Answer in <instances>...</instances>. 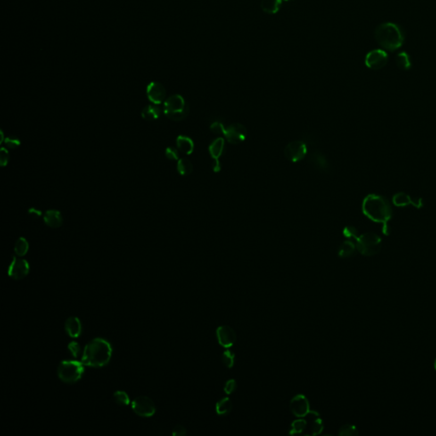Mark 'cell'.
<instances>
[{
    "label": "cell",
    "instance_id": "6da1fadb",
    "mask_svg": "<svg viewBox=\"0 0 436 436\" xmlns=\"http://www.w3.org/2000/svg\"><path fill=\"white\" fill-rule=\"evenodd\" d=\"M362 211L365 217L374 223L388 225L391 220L393 210L391 205L385 197L378 194H369L362 202Z\"/></svg>",
    "mask_w": 436,
    "mask_h": 436
},
{
    "label": "cell",
    "instance_id": "7a4b0ae2",
    "mask_svg": "<svg viewBox=\"0 0 436 436\" xmlns=\"http://www.w3.org/2000/svg\"><path fill=\"white\" fill-rule=\"evenodd\" d=\"M377 43L386 51L394 52L402 46L405 42V31L399 24L384 22L374 31Z\"/></svg>",
    "mask_w": 436,
    "mask_h": 436
},
{
    "label": "cell",
    "instance_id": "3957f363",
    "mask_svg": "<svg viewBox=\"0 0 436 436\" xmlns=\"http://www.w3.org/2000/svg\"><path fill=\"white\" fill-rule=\"evenodd\" d=\"M112 356L111 344L102 338H95L85 346L82 364L92 367H102L109 363Z\"/></svg>",
    "mask_w": 436,
    "mask_h": 436
},
{
    "label": "cell",
    "instance_id": "277c9868",
    "mask_svg": "<svg viewBox=\"0 0 436 436\" xmlns=\"http://www.w3.org/2000/svg\"><path fill=\"white\" fill-rule=\"evenodd\" d=\"M164 114L173 121H182L190 114V107L181 95H173L164 102Z\"/></svg>",
    "mask_w": 436,
    "mask_h": 436
},
{
    "label": "cell",
    "instance_id": "5b68a950",
    "mask_svg": "<svg viewBox=\"0 0 436 436\" xmlns=\"http://www.w3.org/2000/svg\"><path fill=\"white\" fill-rule=\"evenodd\" d=\"M355 241L357 250L365 257L375 256L382 248V239L376 233H363L357 237Z\"/></svg>",
    "mask_w": 436,
    "mask_h": 436
},
{
    "label": "cell",
    "instance_id": "8992f818",
    "mask_svg": "<svg viewBox=\"0 0 436 436\" xmlns=\"http://www.w3.org/2000/svg\"><path fill=\"white\" fill-rule=\"evenodd\" d=\"M84 373V365L82 362L75 360H64L58 366L59 379L66 383H75L81 379Z\"/></svg>",
    "mask_w": 436,
    "mask_h": 436
},
{
    "label": "cell",
    "instance_id": "52a82bcc",
    "mask_svg": "<svg viewBox=\"0 0 436 436\" xmlns=\"http://www.w3.org/2000/svg\"><path fill=\"white\" fill-rule=\"evenodd\" d=\"M284 154L290 162H299L308 154V147L303 141H292L285 146Z\"/></svg>",
    "mask_w": 436,
    "mask_h": 436
},
{
    "label": "cell",
    "instance_id": "ba28073f",
    "mask_svg": "<svg viewBox=\"0 0 436 436\" xmlns=\"http://www.w3.org/2000/svg\"><path fill=\"white\" fill-rule=\"evenodd\" d=\"M132 410L135 414L143 417H152L155 413V405L148 396H138L132 403Z\"/></svg>",
    "mask_w": 436,
    "mask_h": 436
},
{
    "label": "cell",
    "instance_id": "9c48e42d",
    "mask_svg": "<svg viewBox=\"0 0 436 436\" xmlns=\"http://www.w3.org/2000/svg\"><path fill=\"white\" fill-rule=\"evenodd\" d=\"M389 61L387 52L381 49H376L368 52L365 58V66L372 70H379L384 68Z\"/></svg>",
    "mask_w": 436,
    "mask_h": 436
},
{
    "label": "cell",
    "instance_id": "30bf717a",
    "mask_svg": "<svg viewBox=\"0 0 436 436\" xmlns=\"http://www.w3.org/2000/svg\"><path fill=\"white\" fill-rule=\"evenodd\" d=\"M303 429L302 434L303 435L316 436L322 433L324 428L321 417L315 412L309 411V413L303 417Z\"/></svg>",
    "mask_w": 436,
    "mask_h": 436
},
{
    "label": "cell",
    "instance_id": "8fae6325",
    "mask_svg": "<svg viewBox=\"0 0 436 436\" xmlns=\"http://www.w3.org/2000/svg\"><path fill=\"white\" fill-rule=\"evenodd\" d=\"M223 135L231 144H240L246 139L248 132L246 126L240 123H233L225 128Z\"/></svg>",
    "mask_w": 436,
    "mask_h": 436
},
{
    "label": "cell",
    "instance_id": "7c38bea8",
    "mask_svg": "<svg viewBox=\"0 0 436 436\" xmlns=\"http://www.w3.org/2000/svg\"><path fill=\"white\" fill-rule=\"evenodd\" d=\"M29 271L30 267L27 261L24 259H18L17 257H14L13 260L8 269V274L14 280L19 281L26 277L27 274H29Z\"/></svg>",
    "mask_w": 436,
    "mask_h": 436
},
{
    "label": "cell",
    "instance_id": "4fadbf2b",
    "mask_svg": "<svg viewBox=\"0 0 436 436\" xmlns=\"http://www.w3.org/2000/svg\"><path fill=\"white\" fill-rule=\"evenodd\" d=\"M147 96L153 104L159 105L166 101V89L159 82H152L147 87Z\"/></svg>",
    "mask_w": 436,
    "mask_h": 436
},
{
    "label": "cell",
    "instance_id": "5bb4252c",
    "mask_svg": "<svg viewBox=\"0 0 436 436\" xmlns=\"http://www.w3.org/2000/svg\"><path fill=\"white\" fill-rule=\"evenodd\" d=\"M217 338L221 346L224 348H230L236 341V333L233 328L222 325L217 328Z\"/></svg>",
    "mask_w": 436,
    "mask_h": 436
},
{
    "label": "cell",
    "instance_id": "9a60e30c",
    "mask_svg": "<svg viewBox=\"0 0 436 436\" xmlns=\"http://www.w3.org/2000/svg\"><path fill=\"white\" fill-rule=\"evenodd\" d=\"M393 204L397 207H406L412 205L417 209L423 207V200L421 198H412L406 193H397L393 196Z\"/></svg>",
    "mask_w": 436,
    "mask_h": 436
},
{
    "label": "cell",
    "instance_id": "2e32d148",
    "mask_svg": "<svg viewBox=\"0 0 436 436\" xmlns=\"http://www.w3.org/2000/svg\"><path fill=\"white\" fill-rule=\"evenodd\" d=\"M290 407L292 413L298 417H303L309 413V402L308 399L303 395L295 396L291 399Z\"/></svg>",
    "mask_w": 436,
    "mask_h": 436
},
{
    "label": "cell",
    "instance_id": "e0dca14e",
    "mask_svg": "<svg viewBox=\"0 0 436 436\" xmlns=\"http://www.w3.org/2000/svg\"><path fill=\"white\" fill-rule=\"evenodd\" d=\"M224 145H225L224 139L217 138L209 147V152H210L211 158L213 159V169L215 171H218L221 169L219 159L220 157L223 154Z\"/></svg>",
    "mask_w": 436,
    "mask_h": 436
},
{
    "label": "cell",
    "instance_id": "ac0fdd59",
    "mask_svg": "<svg viewBox=\"0 0 436 436\" xmlns=\"http://www.w3.org/2000/svg\"><path fill=\"white\" fill-rule=\"evenodd\" d=\"M44 222L51 228H58L63 223V217L59 210H49L44 213Z\"/></svg>",
    "mask_w": 436,
    "mask_h": 436
},
{
    "label": "cell",
    "instance_id": "d6986e66",
    "mask_svg": "<svg viewBox=\"0 0 436 436\" xmlns=\"http://www.w3.org/2000/svg\"><path fill=\"white\" fill-rule=\"evenodd\" d=\"M65 330L71 338H78L81 334L80 321L77 317H70L65 323Z\"/></svg>",
    "mask_w": 436,
    "mask_h": 436
},
{
    "label": "cell",
    "instance_id": "ffe728a7",
    "mask_svg": "<svg viewBox=\"0 0 436 436\" xmlns=\"http://www.w3.org/2000/svg\"><path fill=\"white\" fill-rule=\"evenodd\" d=\"M176 147L180 152L185 153L187 155H190L193 152L194 149V143L193 140L186 135H179L176 138Z\"/></svg>",
    "mask_w": 436,
    "mask_h": 436
},
{
    "label": "cell",
    "instance_id": "44dd1931",
    "mask_svg": "<svg viewBox=\"0 0 436 436\" xmlns=\"http://www.w3.org/2000/svg\"><path fill=\"white\" fill-rule=\"evenodd\" d=\"M309 160H310L312 165L316 167L317 169L323 171H326L329 169V163H328L325 156L322 152H319V151L312 152L311 155L309 157Z\"/></svg>",
    "mask_w": 436,
    "mask_h": 436
},
{
    "label": "cell",
    "instance_id": "7402d4cb",
    "mask_svg": "<svg viewBox=\"0 0 436 436\" xmlns=\"http://www.w3.org/2000/svg\"><path fill=\"white\" fill-rule=\"evenodd\" d=\"M356 250H357V247H356L355 243L350 240H346L344 242H342L339 247L338 255H339V257H342V258H348V257H353L356 252Z\"/></svg>",
    "mask_w": 436,
    "mask_h": 436
},
{
    "label": "cell",
    "instance_id": "603a6c76",
    "mask_svg": "<svg viewBox=\"0 0 436 436\" xmlns=\"http://www.w3.org/2000/svg\"><path fill=\"white\" fill-rule=\"evenodd\" d=\"M161 109L156 104L148 105L142 111V117L145 120H156L161 115Z\"/></svg>",
    "mask_w": 436,
    "mask_h": 436
},
{
    "label": "cell",
    "instance_id": "cb8c5ba5",
    "mask_svg": "<svg viewBox=\"0 0 436 436\" xmlns=\"http://www.w3.org/2000/svg\"><path fill=\"white\" fill-rule=\"evenodd\" d=\"M282 1L283 0H262L261 8L265 13L276 14L281 9Z\"/></svg>",
    "mask_w": 436,
    "mask_h": 436
},
{
    "label": "cell",
    "instance_id": "d4e9b609",
    "mask_svg": "<svg viewBox=\"0 0 436 436\" xmlns=\"http://www.w3.org/2000/svg\"><path fill=\"white\" fill-rule=\"evenodd\" d=\"M396 64L401 70H410L412 68V60L406 51H401L396 57Z\"/></svg>",
    "mask_w": 436,
    "mask_h": 436
},
{
    "label": "cell",
    "instance_id": "484cf974",
    "mask_svg": "<svg viewBox=\"0 0 436 436\" xmlns=\"http://www.w3.org/2000/svg\"><path fill=\"white\" fill-rule=\"evenodd\" d=\"M176 170L181 176H190V174L193 172V164L191 163L190 159H185V158L178 159L177 165H176Z\"/></svg>",
    "mask_w": 436,
    "mask_h": 436
},
{
    "label": "cell",
    "instance_id": "4316f807",
    "mask_svg": "<svg viewBox=\"0 0 436 436\" xmlns=\"http://www.w3.org/2000/svg\"><path fill=\"white\" fill-rule=\"evenodd\" d=\"M232 408H233V404L228 397L220 399L216 405V411L220 416L227 415L232 411Z\"/></svg>",
    "mask_w": 436,
    "mask_h": 436
},
{
    "label": "cell",
    "instance_id": "83f0119b",
    "mask_svg": "<svg viewBox=\"0 0 436 436\" xmlns=\"http://www.w3.org/2000/svg\"><path fill=\"white\" fill-rule=\"evenodd\" d=\"M28 249H29V244L23 237H20L17 240V242L15 244V247H14L15 253L17 254L18 257L25 256L27 253Z\"/></svg>",
    "mask_w": 436,
    "mask_h": 436
},
{
    "label": "cell",
    "instance_id": "f1b7e54d",
    "mask_svg": "<svg viewBox=\"0 0 436 436\" xmlns=\"http://www.w3.org/2000/svg\"><path fill=\"white\" fill-rule=\"evenodd\" d=\"M338 435L340 436H357L359 430L355 425L344 424L338 430Z\"/></svg>",
    "mask_w": 436,
    "mask_h": 436
},
{
    "label": "cell",
    "instance_id": "f546056e",
    "mask_svg": "<svg viewBox=\"0 0 436 436\" xmlns=\"http://www.w3.org/2000/svg\"><path fill=\"white\" fill-rule=\"evenodd\" d=\"M222 360L224 365L227 368H232L235 363V355L231 350H226L223 354Z\"/></svg>",
    "mask_w": 436,
    "mask_h": 436
},
{
    "label": "cell",
    "instance_id": "4dcf8cb0",
    "mask_svg": "<svg viewBox=\"0 0 436 436\" xmlns=\"http://www.w3.org/2000/svg\"><path fill=\"white\" fill-rule=\"evenodd\" d=\"M115 401L118 403V405L121 406H127L130 404V398L127 396V394L123 391H117L114 393Z\"/></svg>",
    "mask_w": 436,
    "mask_h": 436
},
{
    "label": "cell",
    "instance_id": "1f68e13d",
    "mask_svg": "<svg viewBox=\"0 0 436 436\" xmlns=\"http://www.w3.org/2000/svg\"><path fill=\"white\" fill-rule=\"evenodd\" d=\"M4 143L7 146V148L10 149H16L19 148L20 146V139L17 138L16 136H9L4 139Z\"/></svg>",
    "mask_w": 436,
    "mask_h": 436
},
{
    "label": "cell",
    "instance_id": "d6a6232c",
    "mask_svg": "<svg viewBox=\"0 0 436 436\" xmlns=\"http://www.w3.org/2000/svg\"><path fill=\"white\" fill-rule=\"evenodd\" d=\"M166 156L170 160H178L179 159V150L172 147H169L166 149Z\"/></svg>",
    "mask_w": 436,
    "mask_h": 436
},
{
    "label": "cell",
    "instance_id": "836d02e7",
    "mask_svg": "<svg viewBox=\"0 0 436 436\" xmlns=\"http://www.w3.org/2000/svg\"><path fill=\"white\" fill-rule=\"evenodd\" d=\"M343 235L348 239H354L355 240L359 236L358 231L354 227H346L343 229Z\"/></svg>",
    "mask_w": 436,
    "mask_h": 436
},
{
    "label": "cell",
    "instance_id": "e575fe53",
    "mask_svg": "<svg viewBox=\"0 0 436 436\" xmlns=\"http://www.w3.org/2000/svg\"><path fill=\"white\" fill-rule=\"evenodd\" d=\"M9 160H10L9 151L5 148H2L1 152H0V164H1V166L2 167L6 166L8 165V163H9Z\"/></svg>",
    "mask_w": 436,
    "mask_h": 436
},
{
    "label": "cell",
    "instance_id": "d590c367",
    "mask_svg": "<svg viewBox=\"0 0 436 436\" xmlns=\"http://www.w3.org/2000/svg\"><path fill=\"white\" fill-rule=\"evenodd\" d=\"M237 389L236 381L234 379H230L225 384L224 387V391L227 395H231L232 393L234 392Z\"/></svg>",
    "mask_w": 436,
    "mask_h": 436
},
{
    "label": "cell",
    "instance_id": "8d00e7d4",
    "mask_svg": "<svg viewBox=\"0 0 436 436\" xmlns=\"http://www.w3.org/2000/svg\"><path fill=\"white\" fill-rule=\"evenodd\" d=\"M210 130H211V132L215 133V134H217V135L222 134V135H223L224 131H225V128L223 127L222 123H220V122H216V123H214V124L211 125V126H210Z\"/></svg>",
    "mask_w": 436,
    "mask_h": 436
},
{
    "label": "cell",
    "instance_id": "74e56055",
    "mask_svg": "<svg viewBox=\"0 0 436 436\" xmlns=\"http://www.w3.org/2000/svg\"><path fill=\"white\" fill-rule=\"evenodd\" d=\"M27 213L32 219H38L42 216V211L38 210L37 208H30Z\"/></svg>",
    "mask_w": 436,
    "mask_h": 436
},
{
    "label": "cell",
    "instance_id": "f35d334b",
    "mask_svg": "<svg viewBox=\"0 0 436 436\" xmlns=\"http://www.w3.org/2000/svg\"><path fill=\"white\" fill-rule=\"evenodd\" d=\"M187 430L182 425H176L174 430H173L172 435L175 436H186Z\"/></svg>",
    "mask_w": 436,
    "mask_h": 436
},
{
    "label": "cell",
    "instance_id": "ab89813d",
    "mask_svg": "<svg viewBox=\"0 0 436 436\" xmlns=\"http://www.w3.org/2000/svg\"><path fill=\"white\" fill-rule=\"evenodd\" d=\"M68 348L74 356L78 355V352H79V346L77 342H71L70 344L68 345Z\"/></svg>",
    "mask_w": 436,
    "mask_h": 436
},
{
    "label": "cell",
    "instance_id": "60d3db41",
    "mask_svg": "<svg viewBox=\"0 0 436 436\" xmlns=\"http://www.w3.org/2000/svg\"><path fill=\"white\" fill-rule=\"evenodd\" d=\"M4 140H3V132H1V143L3 142Z\"/></svg>",
    "mask_w": 436,
    "mask_h": 436
},
{
    "label": "cell",
    "instance_id": "b9f144b4",
    "mask_svg": "<svg viewBox=\"0 0 436 436\" xmlns=\"http://www.w3.org/2000/svg\"><path fill=\"white\" fill-rule=\"evenodd\" d=\"M434 368H435V370L436 371V360H435V361H434Z\"/></svg>",
    "mask_w": 436,
    "mask_h": 436
},
{
    "label": "cell",
    "instance_id": "7bdbcfd3",
    "mask_svg": "<svg viewBox=\"0 0 436 436\" xmlns=\"http://www.w3.org/2000/svg\"><path fill=\"white\" fill-rule=\"evenodd\" d=\"M283 1H286V2H287V1H291V0H283Z\"/></svg>",
    "mask_w": 436,
    "mask_h": 436
}]
</instances>
